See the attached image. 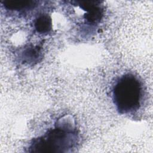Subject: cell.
<instances>
[{
  "label": "cell",
  "mask_w": 153,
  "mask_h": 153,
  "mask_svg": "<svg viewBox=\"0 0 153 153\" xmlns=\"http://www.w3.org/2000/svg\"><path fill=\"white\" fill-rule=\"evenodd\" d=\"M113 102L117 111L126 114L137 111L143 97V87L139 78L132 74L121 76L112 91Z\"/></svg>",
  "instance_id": "1"
},
{
  "label": "cell",
  "mask_w": 153,
  "mask_h": 153,
  "mask_svg": "<svg viewBox=\"0 0 153 153\" xmlns=\"http://www.w3.org/2000/svg\"><path fill=\"white\" fill-rule=\"evenodd\" d=\"M76 135L72 127L58 126L35 139L29 148L31 152H68L76 143Z\"/></svg>",
  "instance_id": "2"
},
{
  "label": "cell",
  "mask_w": 153,
  "mask_h": 153,
  "mask_svg": "<svg viewBox=\"0 0 153 153\" xmlns=\"http://www.w3.org/2000/svg\"><path fill=\"white\" fill-rule=\"evenodd\" d=\"M79 5L86 11V13L85 14V19L89 23H97L102 19L103 9L100 5L99 2L81 1L79 2Z\"/></svg>",
  "instance_id": "3"
},
{
  "label": "cell",
  "mask_w": 153,
  "mask_h": 153,
  "mask_svg": "<svg viewBox=\"0 0 153 153\" xmlns=\"http://www.w3.org/2000/svg\"><path fill=\"white\" fill-rule=\"evenodd\" d=\"M51 19L46 14L39 16L34 22V27L40 33H46L51 29Z\"/></svg>",
  "instance_id": "4"
},
{
  "label": "cell",
  "mask_w": 153,
  "mask_h": 153,
  "mask_svg": "<svg viewBox=\"0 0 153 153\" xmlns=\"http://www.w3.org/2000/svg\"><path fill=\"white\" fill-rule=\"evenodd\" d=\"M5 7L10 10L20 11L33 8L35 1H5L2 2Z\"/></svg>",
  "instance_id": "5"
}]
</instances>
